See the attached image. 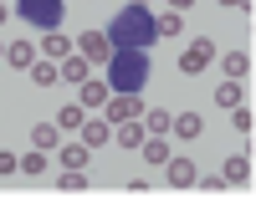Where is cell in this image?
Returning a JSON list of instances; mask_svg holds the SVG:
<instances>
[{
	"instance_id": "6da1fadb",
	"label": "cell",
	"mask_w": 256,
	"mask_h": 199,
	"mask_svg": "<svg viewBox=\"0 0 256 199\" xmlns=\"http://www.w3.org/2000/svg\"><path fill=\"white\" fill-rule=\"evenodd\" d=\"M102 66H108L113 92H144V82H148V51L144 46H113V56Z\"/></svg>"
},
{
	"instance_id": "7a4b0ae2",
	"label": "cell",
	"mask_w": 256,
	"mask_h": 199,
	"mask_svg": "<svg viewBox=\"0 0 256 199\" xmlns=\"http://www.w3.org/2000/svg\"><path fill=\"white\" fill-rule=\"evenodd\" d=\"M108 41L113 46H154L159 41V31H154V15H148L144 5H123L118 15H113V26H108Z\"/></svg>"
},
{
	"instance_id": "3957f363",
	"label": "cell",
	"mask_w": 256,
	"mask_h": 199,
	"mask_svg": "<svg viewBox=\"0 0 256 199\" xmlns=\"http://www.w3.org/2000/svg\"><path fill=\"white\" fill-rule=\"evenodd\" d=\"M20 15L41 31H56L62 26V0H20Z\"/></svg>"
},
{
	"instance_id": "277c9868",
	"label": "cell",
	"mask_w": 256,
	"mask_h": 199,
	"mask_svg": "<svg viewBox=\"0 0 256 199\" xmlns=\"http://www.w3.org/2000/svg\"><path fill=\"white\" fill-rule=\"evenodd\" d=\"M210 61H216V41L200 36V41H190V46L180 51V72H184V77H195V72H205Z\"/></svg>"
},
{
	"instance_id": "5b68a950",
	"label": "cell",
	"mask_w": 256,
	"mask_h": 199,
	"mask_svg": "<svg viewBox=\"0 0 256 199\" xmlns=\"http://www.w3.org/2000/svg\"><path fill=\"white\" fill-rule=\"evenodd\" d=\"M102 118L108 123H128V118H144V97L138 92H113L102 102Z\"/></svg>"
},
{
	"instance_id": "8992f818",
	"label": "cell",
	"mask_w": 256,
	"mask_h": 199,
	"mask_svg": "<svg viewBox=\"0 0 256 199\" xmlns=\"http://www.w3.org/2000/svg\"><path fill=\"white\" fill-rule=\"evenodd\" d=\"M77 51L88 56V61H108V56H113V41H108V31H82Z\"/></svg>"
},
{
	"instance_id": "52a82bcc",
	"label": "cell",
	"mask_w": 256,
	"mask_h": 199,
	"mask_svg": "<svg viewBox=\"0 0 256 199\" xmlns=\"http://www.w3.org/2000/svg\"><path fill=\"white\" fill-rule=\"evenodd\" d=\"M82 143H88V148H102V143H113V123L108 118H82Z\"/></svg>"
},
{
	"instance_id": "ba28073f",
	"label": "cell",
	"mask_w": 256,
	"mask_h": 199,
	"mask_svg": "<svg viewBox=\"0 0 256 199\" xmlns=\"http://www.w3.org/2000/svg\"><path fill=\"white\" fill-rule=\"evenodd\" d=\"M169 184H174V189H195V179H200V174H195V164H190V159H174V153H169Z\"/></svg>"
},
{
	"instance_id": "9c48e42d",
	"label": "cell",
	"mask_w": 256,
	"mask_h": 199,
	"mask_svg": "<svg viewBox=\"0 0 256 199\" xmlns=\"http://www.w3.org/2000/svg\"><path fill=\"white\" fill-rule=\"evenodd\" d=\"M169 133H174V138H190V143H195L200 133H205V118H200V113H174Z\"/></svg>"
},
{
	"instance_id": "30bf717a",
	"label": "cell",
	"mask_w": 256,
	"mask_h": 199,
	"mask_svg": "<svg viewBox=\"0 0 256 199\" xmlns=\"http://www.w3.org/2000/svg\"><path fill=\"white\" fill-rule=\"evenodd\" d=\"M148 138L144 133V118H128V123H113V143H123V148H138Z\"/></svg>"
},
{
	"instance_id": "8fae6325",
	"label": "cell",
	"mask_w": 256,
	"mask_h": 199,
	"mask_svg": "<svg viewBox=\"0 0 256 199\" xmlns=\"http://www.w3.org/2000/svg\"><path fill=\"white\" fill-rule=\"evenodd\" d=\"M41 51H46L52 61H67V56L77 51V41H67L62 31H46V41H41Z\"/></svg>"
},
{
	"instance_id": "7c38bea8",
	"label": "cell",
	"mask_w": 256,
	"mask_h": 199,
	"mask_svg": "<svg viewBox=\"0 0 256 199\" xmlns=\"http://www.w3.org/2000/svg\"><path fill=\"white\" fill-rule=\"evenodd\" d=\"M31 61H36V46H31V41H10V46H6V66H16V72H26Z\"/></svg>"
},
{
	"instance_id": "4fadbf2b",
	"label": "cell",
	"mask_w": 256,
	"mask_h": 199,
	"mask_svg": "<svg viewBox=\"0 0 256 199\" xmlns=\"http://www.w3.org/2000/svg\"><path fill=\"white\" fill-rule=\"evenodd\" d=\"M108 97H113V87H108V82H98V77L82 82V107H102Z\"/></svg>"
},
{
	"instance_id": "5bb4252c",
	"label": "cell",
	"mask_w": 256,
	"mask_h": 199,
	"mask_svg": "<svg viewBox=\"0 0 256 199\" xmlns=\"http://www.w3.org/2000/svg\"><path fill=\"white\" fill-rule=\"evenodd\" d=\"M169 123H174V113H169V107H144V133H169Z\"/></svg>"
},
{
	"instance_id": "9a60e30c",
	"label": "cell",
	"mask_w": 256,
	"mask_h": 199,
	"mask_svg": "<svg viewBox=\"0 0 256 199\" xmlns=\"http://www.w3.org/2000/svg\"><path fill=\"white\" fill-rule=\"evenodd\" d=\"M220 179H226V184H246V179H251V159H246V153H236V159H226Z\"/></svg>"
},
{
	"instance_id": "2e32d148",
	"label": "cell",
	"mask_w": 256,
	"mask_h": 199,
	"mask_svg": "<svg viewBox=\"0 0 256 199\" xmlns=\"http://www.w3.org/2000/svg\"><path fill=\"white\" fill-rule=\"evenodd\" d=\"M220 66H226V77H230V82H241V77L251 72V51H226Z\"/></svg>"
},
{
	"instance_id": "e0dca14e",
	"label": "cell",
	"mask_w": 256,
	"mask_h": 199,
	"mask_svg": "<svg viewBox=\"0 0 256 199\" xmlns=\"http://www.w3.org/2000/svg\"><path fill=\"white\" fill-rule=\"evenodd\" d=\"M88 66H92L88 56H82V51H72L67 61H62V77H67V82H77V87H82V82H88Z\"/></svg>"
},
{
	"instance_id": "ac0fdd59",
	"label": "cell",
	"mask_w": 256,
	"mask_h": 199,
	"mask_svg": "<svg viewBox=\"0 0 256 199\" xmlns=\"http://www.w3.org/2000/svg\"><path fill=\"white\" fill-rule=\"evenodd\" d=\"M88 153H92L88 143H67V148L56 153V159H62V169H88Z\"/></svg>"
},
{
	"instance_id": "d6986e66",
	"label": "cell",
	"mask_w": 256,
	"mask_h": 199,
	"mask_svg": "<svg viewBox=\"0 0 256 199\" xmlns=\"http://www.w3.org/2000/svg\"><path fill=\"white\" fill-rule=\"evenodd\" d=\"M138 148H144V159H148V164H169V143L159 138V133H148Z\"/></svg>"
},
{
	"instance_id": "ffe728a7",
	"label": "cell",
	"mask_w": 256,
	"mask_h": 199,
	"mask_svg": "<svg viewBox=\"0 0 256 199\" xmlns=\"http://www.w3.org/2000/svg\"><path fill=\"white\" fill-rule=\"evenodd\" d=\"M216 107H226V113H230V107H241V82L226 77V82L216 87Z\"/></svg>"
},
{
	"instance_id": "44dd1931",
	"label": "cell",
	"mask_w": 256,
	"mask_h": 199,
	"mask_svg": "<svg viewBox=\"0 0 256 199\" xmlns=\"http://www.w3.org/2000/svg\"><path fill=\"white\" fill-rule=\"evenodd\" d=\"M56 189H62V194H88V174H82V169H67V174L56 179Z\"/></svg>"
},
{
	"instance_id": "7402d4cb",
	"label": "cell",
	"mask_w": 256,
	"mask_h": 199,
	"mask_svg": "<svg viewBox=\"0 0 256 199\" xmlns=\"http://www.w3.org/2000/svg\"><path fill=\"white\" fill-rule=\"evenodd\" d=\"M26 72H31V82H36V87H52V82L62 77V66H52V61H31Z\"/></svg>"
},
{
	"instance_id": "603a6c76",
	"label": "cell",
	"mask_w": 256,
	"mask_h": 199,
	"mask_svg": "<svg viewBox=\"0 0 256 199\" xmlns=\"http://www.w3.org/2000/svg\"><path fill=\"white\" fill-rule=\"evenodd\" d=\"M31 143H36L41 153H52V148H56V123H36V128H31Z\"/></svg>"
},
{
	"instance_id": "cb8c5ba5",
	"label": "cell",
	"mask_w": 256,
	"mask_h": 199,
	"mask_svg": "<svg viewBox=\"0 0 256 199\" xmlns=\"http://www.w3.org/2000/svg\"><path fill=\"white\" fill-rule=\"evenodd\" d=\"M180 26H184V15H180V10H164V15H154V31H159V36H180Z\"/></svg>"
},
{
	"instance_id": "d4e9b609",
	"label": "cell",
	"mask_w": 256,
	"mask_h": 199,
	"mask_svg": "<svg viewBox=\"0 0 256 199\" xmlns=\"http://www.w3.org/2000/svg\"><path fill=\"white\" fill-rule=\"evenodd\" d=\"M82 118H88V113H82V102H67V107L56 113V128H82Z\"/></svg>"
},
{
	"instance_id": "484cf974",
	"label": "cell",
	"mask_w": 256,
	"mask_h": 199,
	"mask_svg": "<svg viewBox=\"0 0 256 199\" xmlns=\"http://www.w3.org/2000/svg\"><path fill=\"white\" fill-rule=\"evenodd\" d=\"M230 128H236V133H246V138H251L256 118H251V107H246V102H241V107H230Z\"/></svg>"
},
{
	"instance_id": "4316f807",
	"label": "cell",
	"mask_w": 256,
	"mask_h": 199,
	"mask_svg": "<svg viewBox=\"0 0 256 199\" xmlns=\"http://www.w3.org/2000/svg\"><path fill=\"white\" fill-rule=\"evenodd\" d=\"M41 169H46V153H26V159H20V174H31V179H41Z\"/></svg>"
},
{
	"instance_id": "83f0119b",
	"label": "cell",
	"mask_w": 256,
	"mask_h": 199,
	"mask_svg": "<svg viewBox=\"0 0 256 199\" xmlns=\"http://www.w3.org/2000/svg\"><path fill=\"white\" fill-rule=\"evenodd\" d=\"M6 174H20V159L10 148H0V179H6Z\"/></svg>"
},
{
	"instance_id": "f1b7e54d",
	"label": "cell",
	"mask_w": 256,
	"mask_h": 199,
	"mask_svg": "<svg viewBox=\"0 0 256 199\" xmlns=\"http://www.w3.org/2000/svg\"><path fill=\"white\" fill-rule=\"evenodd\" d=\"M195 184H200L205 194H220V189H226V179H220V174H205V179H195Z\"/></svg>"
},
{
	"instance_id": "f546056e",
	"label": "cell",
	"mask_w": 256,
	"mask_h": 199,
	"mask_svg": "<svg viewBox=\"0 0 256 199\" xmlns=\"http://www.w3.org/2000/svg\"><path fill=\"white\" fill-rule=\"evenodd\" d=\"M164 5H169V10H180V15H184L190 5H195V0H164Z\"/></svg>"
},
{
	"instance_id": "4dcf8cb0",
	"label": "cell",
	"mask_w": 256,
	"mask_h": 199,
	"mask_svg": "<svg viewBox=\"0 0 256 199\" xmlns=\"http://www.w3.org/2000/svg\"><path fill=\"white\" fill-rule=\"evenodd\" d=\"M216 5H230V10H241V5H246V10H251V0H216Z\"/></svg>"
},
{
	"instance_id": "1f68e13d",
	"label": "cell",
	"mask_w": 256,
	"mask_h": 199,
	"mask_svg": "<svg viewBox=\"0 0 256 199\" xmlns=\"http://www.w3.org/2000/svg\"><path fill=\"white\" fill-rule=\"evenodd\" d=\"M6 15H10V10H6V5H0V26H6Z\"/></svg>"
},
{
	"instance_id": "d6a6232c",
	"label": "cell",
	"mask_w": 256,
	"mask_h": 199,
	"mask_svg": "<svg viewBox=\"0 0 256 199\" xmlns=\"http://www.w3.org/2000/svg\"><path fill=\"white\" fill-rule=\"evenodd\" d=\"M128 5H148V0H128Z\"/></svg>"
}]
</instances>
